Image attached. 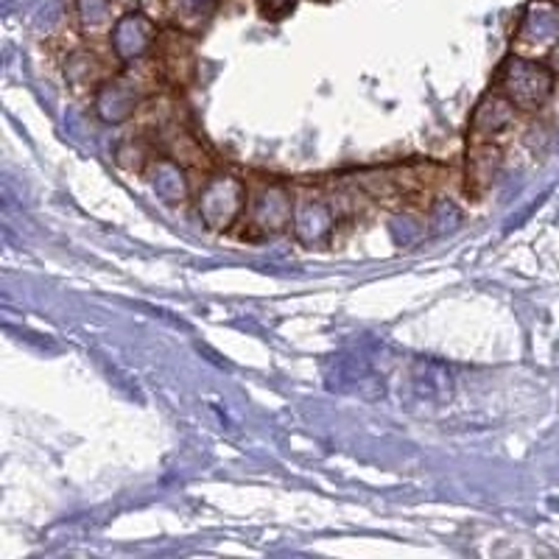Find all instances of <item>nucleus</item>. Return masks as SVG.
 <instances>
[{
  "label": "nucleus",
  "instance_id": "obj_1",
  "mask_svg": "<svg viewBox=\"0 0 559 559\" xmlns=\"http://www.w3.org/2000/svg\"><path fill=\"white\" fill-rule=\"evenodd\" d=\"M501 93L523 112H537L551 98L554 70L537 59L509 57L498 73Z\"/></svg>",
  "mask_w": 559,
  "mask_h": 559
},
{
  "label": "nucleus",
  "instance_id": "obj_2",
  "mask_svg": "<svg viewBox=\"0 0 559 559\" xmlns=\"http://www.w3.org/2000/svg\"><path fill=\"white\" fill-rule=\"evenodd\" d=\"M247 188L236 177H213L199 193V216L207 229H227L241 216Z\"/></svg>",
  "mask_w": 559,
  "mask_h": 559
},
{
  "label": "nucleus",
  "instance_id": "obj_3",
  "mask_svg": "<svg viewBox=\"0 0 559 559\" xmlns=\"http://www.w3.org/2000/svg\"><path fill=\"white\" fill-rule=\"evenodd\" d=\"M518 45L523 51H554L559 45V3L534 0L518 28Z\"/></svg>",
  "mask_w": 559,
  "mask_h": 559
},
{
  "label": "nucleus",
  "instance_id": "obj_4",
  "mask_svg": "<svg viewBox=\"0 0 559 559\" xmlns=\"http://www.w3.org/2000/svg\"><path fill=\"white\" fill-rule=\"evenodd\" d=\"M109 43H112L115 57L121 59V62H138L157 43V26L143 12H129L112 26Z\"/></svg>",
  "mask_w": 559,
  "mask_h": 559
},
{
  "label": "nucleus",
  "instance_id": "obj_5",
  "mask_svg": "<svg viewBox=\"0 0 559 559\" xmlns=\"http://www.w3.org/2000/svg\"><path fill=\"white\" fill-rule=\"evenodd\" d=\"M333 224H336V216H333V207L322 199H299L294 204V236L302 247H319L331 238Z\"/></svg>",
  "mask_w": 559,
  "mask_h": 559
},
{
  "label": "nucleus",
  "instance_id": "obj_6",
  "mask_svg": "<svg viewBox=\"0 0 559 559\" xmlns=\"http://www.w3.org/2000/svg\"><path fill=\"white\" fill-rule=\"evenodd\" d=\"M140 98H143V90L132 82V73H127L98 87L96 112L102 121L123 123L138 109Z\"/></svg>",
  "mask_w": 559,
  "mask_h": 559
},
{
  "label": "nucleus",
  "instance_id": "obj_7",
  "mask_svg": "<svg viewBox=\"0 0 559 559\" xmlns=\"http://www.w3.org/2000/svg\"><path fill=\"white\" fill-rule=\"evenodd\" d=\"M252 224L269 236H277L288 224H294V207H292V193L283 185H269L263 188L252 204Z\"/></svg>",
  "mask_w": 559,
  "mask_h": 559
},
{
  "label": "nucleus",
  "instance_id": "obj_8",
  "mask_svg": "<svg viewBox=\"0 0 559 559\" xmlns=\"http://www.w3.org/2000/svg\"><path fill=\"white\" fill-rule=\"evenodd\" d=\"M408 386L417 394V401L442 403L451 397L453 392V376L451 369L442 361L433 358H417L408 369Z\"/></svg>",
  "mask_w": 559,
  "mask_h": 559
},
{
  "label": "nucleus",
  "instance_id": "obj_9",
  "mask_svg": "<svg viewBox=\"0 0 559 559\" xmlns=\"http://www.w3.org/2000/svg\"><path fill=\"white\" fill-rule=\"evenodd\" d=\"M333 367L336 369L328 372V386L331 389L361 394L367 401H376L378 394H383V383L361 358H336Z\"/></svg>",
  "mask_w": 559,
  "mask_h": 559
},
{
  "label": "nucleus",
  "instance_id": "obj_10",
  "mask_svg": "<svg viewBox=\"0 0 559 559\" xmlns=\"http://www.w3.org/2000/svg\"><path fill=\"white\" fill-rule=\"evenodd\" d=\"M515 104L509 102L503 93H489L478 102L476 112H473L471 129L476 138H489V134H498L501 129H507L515 118Z\"/></svg>",
  "mask_w": 559,
  "mask_h": 559
},
{
  "label": "nucleus",
  "instance_id": "obj_11",
  "mask_svg": "<svg viewBox=\"0 0 559 559\" xmlns=\"http://www.w3.org/2000/svg\"><path fill=\"white\" fill-rule=\"evenodd\" d=\"M148 182H152V191L157 193L163 202L168 204H182L188 199V179H185L182 168L174 163V159H157L148 174Z\"/></svg>",
  "mask_w": 559,
  "mask_h": 559
},
{
  "label": "nucleus",
  "instance_id": "obj_12",
  "mask_svg": "<svg viewBox=\"0 0 559 559\" xmlns=\"http://www.w3.org/2000/svg\"><path fill=\"white\" fill-rule=\"evenodd\" d=\"M102 62H98L93 53L87 51H79L73 53V57L68 59V64H64V79H68V84L76 93H84V90L96 87L98 79H102Z\"/></svg>",
  "mask_w": 559,
  "mask_h": 559
},
{
  "label": "nucleus",
  "instance_id": "obj_13",
  "mask_svg": "<svg viewBox=\"0 0 559 559\" xmlns=\"http://www.w3.org/2000/svg\"><path fill=\"white\" fill-rule=\"evenodd\" d=\"M112 7L115 0H76L84 34H102L107 28L112 32Z\"/></svg>",
  "mask_w": 559,
  "mask_h": 559
},
{
  "label": "nucleus",
  "instance_id": "obj_14",
  "mask_svg": "<svg viewBox=\"0 0 559 559\" xmlns=\"http://www.w3.org/2000/svg\"><path fill=\"white\" fill-rule=\"evenodd\" d=\"M501 171V154L492 146H481L467 159V177L476 185H489Z\"/></svg>",
  "mask_w": 559,
  "mask_h": 559
},
{
  "label": "nucleus",
  "instance_id": "obj_15",
  "mask_svg": "<svg viewBox=\"0 0 559 559\" xmlns=\"http://www.w3.org/2000/svg\"><path fill=\"white\" fill-rule=\"evenodd\" d=\"M218 0H177V14H182V20H193V23H202L213 9H216Z\"/></svg>",
  "mask_w": 559,
  "mask_h": 559
},
{
  "label": "nucleus",
  "instance_id": "obj_16",
  "mask_svg": "<svg viewBox=\"0 0 559 559\" xmlns=\"http://www.w3.org/2000/svg\"><path fill=\"white\" fill-rule=\"evenodd\" d=\"M294 7H297V0H258V9L266 20H283L294 12Z\"/></svg>",
  "mask_w": 559,
  "mask_h": 559
}]
</instances>
